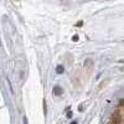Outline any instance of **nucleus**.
I'll return each mask as SVG.
<instances>
[{
  "label": "nucleus",
  "instance_id": "obj_2",
  "mask_svg": "<svg viewBox=\"0 0 124 124\" xmlns=\"http://www.w3.org/2000/svg\"><path fill=\"white\" fill-rule=\"evenodd\" d=\"M57 72H58V73H61V72H62V67H58L57 68Z\"/></svg>",
  "mask_w": 124,
  "mask_h": 124
},
{
  "label": "nucleus",
  "instance_id": "obj_1",
  "mask_svg": "<svg viewBox=\"0 0 124 124\" xmlns=\"http://www.w3.org/2000/svg\"><path fill=\"white\" fill-rule=\"evenodd\" d=\"M56 89H57V91H56V94H60V93H61L60 89H61V88H60V87H56Z\"/></svg>",
  "mask_w": 124,
  "mask_h": 124
}]
</instances>
